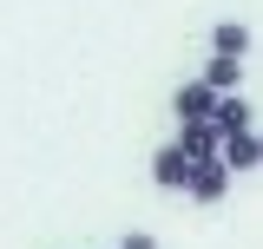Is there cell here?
Listing matches in <instances>:
<instances>
[{
	"label": "cell",
	"instance_id": "cell-1",
	"mask_svg": "<svg viewBox=\"0 0 263 249\" xmlns=\"http://www.w3.org/2000/svg\"><path fill=\"white\" fill-rule=\"evenodd\" d=\"M184 197H191V203H204V210H211V203H224V197H230V164H224V157H197Z\"/></svg>",
	"mask_w": 263,
	"mask_h": 249
},
{
	"label": "cell",
	"instance_id": "cell-2",
	"mask_svg": "<svg viewBox=\"0 0 263 249\" xmlns=\"http://www.w3.org/2000/svg\"><path fill=\"white\" fill-rule=\"evenodd\" d=\"M152 184H158V190H184V184H191V151H184L178 138L152 151Z\"/></svg>",
	"mask_w": 263,
	"mask_h": 249
},
{
	"label": "cell",
	"instance_id": "cell-3",
	"mask_svg": "<svg viewBox=\"0 0 263 249\" xmlns=\"http://www.w3.org/2000/svg\"><path fill=\"white\" fill-rule=\"evenodd\" d=\"M171 112H178V125H204L211 112H217V92H211L204 79H184V86L171 92Z\"/></svg>",
	"mask_w": 263,
	"mask_h": 249
},
{
	"label": "cell",
	"instance_id": "cell-4",
	"mask_svg": "<svg viewBox=\"0 0 263 249\" xmlns=\"http://www.w3.org/2000/svg\"><path fill=\"white\" fill-rule=\"evenodd\" d=\"M211 125H217V138H230V131H257V112H250V98H243V92H217Z\"/></svg>",
	"mask_w": 263,
	"mask_h": 249
},
{
	"label": "cell",
	"instance_id": "cell-5",
	"mask_svg": "<svg viewBox=\"0 0 263 249\" xmlns=\"http://www.w3.org/2000/svg\"><path fill=\"white\" fill-rule=\"evenodd\" d=\"M197 79H204L211 92H237V86H243V59H230V53H211Z\"/></svg>",
	"mask_w": 263,
	"mask_h": 249
},
{
	"label": "cell",
	"instance_id": "cell-6",
	"mask_svg": "<svg viewBox=\"0 0 263 249\" xmlns=\"http://www.w3.org/2000/svg\"><path fill=\"white\" fill-rule=\"evenodd\" d=\"M178 144L191 151V164H197V157H217V151H224V138H217V125H211V118H204V125H178Z\"/></svg>",
	"mask_w": 263,
	"mask_h": 249
},
{
	"label": "cell",
	"instance_id": "cell-7",
	"mask_svg": "<svg viewBox=\"0 0 263 249\" xmlns=\"http://www.w3.org/2000/svg\"><path fill=\"white\" fill-rule=\"evenodd\" d=\"M217 157L230 164V177H237V171H257V131H230Z\"/></svg>",
	"mask_w": 263,
	"mask_h": 249
},
{
	"label": "cell",
	"instance_id": "cell-8",
	"mask_svg": "<svg viewBox=\"0 0 263 249\" xmlns=\"http://www.w3.org/2000/svg\"><path fill=\"white\" fill-rule=\"evenodd\" d=\"M211 53L243 59V53H250V27H243V20H217V27H211Z\"/></svg>",
	"mask_w": 263,
	"mask_h": 249
},
{
	"label": "cell",
	"instance_id": "cell-9",
	"mask_svg": "<svg viewBox=\"0 0 263 249\" xmlns=\"http://www.w3.org/2000/svg\"><path fill=\"white\" fill-rule=\"evenodd\" d=\"M119 249H158V236H145V230H132V236H119Z\"/></svg>",
	"mask_w": 263,
	"mask_h": 249
},
{
	"label": "cell",
	"instance_id": "cell-10",
	"mask_svg": "<svg viewBox=\"0 0 263 249\" xmlns=\"http://www.w3.org/2000/svg\"><path fill=\"white\" fill-rule=\"evenodd\" d=\"M257 171H263V131H257Z\"/></svg>",
	"mask_w": 263,
	"mask_h": 249
}]
</instances>
